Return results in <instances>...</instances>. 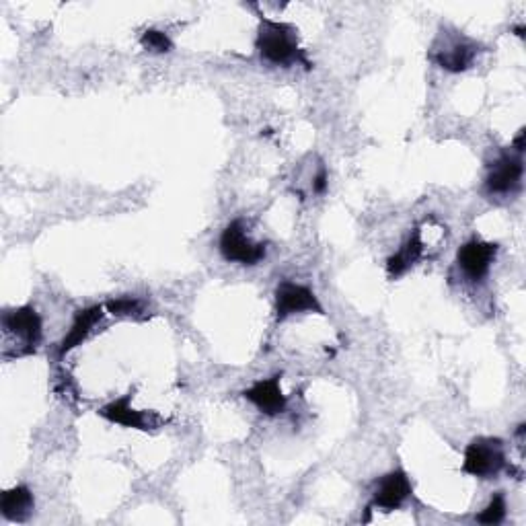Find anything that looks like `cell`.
<instances>
[{
    "mask_svg": "<svg viewBox=\"0 0 526 526\" xmlns=\"http://www.w3.org/2000/svg\"><path fill=\"white\" fill-rule=\"evenodd\" d=\"M300 313L325 315L317 294L309 286L296 284L292 280H282L276 286V319L284 321Z\"/></svg>",
    "mask_w": 526,
    "mask_h": 526,
    "instance_id": "cell-6",
    "label": "cell"
},
{
    "mask_svg": "<svg viewBox=\"0 0 526 526\" xmlns=\"http://www.w3.org/2000/svg\"><path fill=\"white\" fill-rule=\"evenodd\" d=\"M479 52V44L467 40L463 35H440L430 52V58L442 70L465 72L473 66Z\"/></svg>",
    "mask_w": 526,
    "mask_h": 526,
    "instance_id": "cell-5",
    "label": "cell"
},
{
    "mask_svg": "<svg viewBox=\"0 0 526 526\" xmlns=\"http://www.w3.org/2000/svg\"><path fill=\"white\" fill-rule=\"evenodd\" d=\"M99 416L111 424H118L122 428H134V430H157L165 424V420L153 411H140L132 407V393L111 401L99 409Z\"/></svg>",
    "mask_w": 526,
    "mask_h": 526,
    "instance_id": "cell-7",
    "label": "cell"
},
{
    "mask_svg": "<svg viewBox=\"0 0 526 526\" xmlns=\"http://www.w3.org/2000/svg\"><path fill=\"white\" fill-rule=\"evenodd\" d=\"M424 249H426V245L422 239V231L416 229L409 235V239L399 247V251L389 257V261H387L389 278H399L409 268L416 266V263L424 257Z\"/></svg>",
    "mask_w": 526,
    "mask_h": 526,
    "instance_id": "cell-13",
    "label": "cell"
},
{
    "mask_svg": "<svg viewBox=\"0 0 526 526\" xmlns=\"http://www.w3.org/2000/svg\"><path fill=\"white\" fill-rule=\"evenodd\" d=\"M103 307H89V309H83L79 311L77 315H74V321L68 329V333L64 335V340L60 342V348H58V356H66L68 352H72L74 348H79L87 337L91 335V331L101 323L103 319Z\"/></svg>",
    "mask_w": 526,
    "mask_h": 526,
    "instance_id": "cell-12",
    "label": "cell"
},
{
    "mask_svg": "<svg viewBox=\"0 0 526 526\" xmlns=\"http://www.w3.org/2000/svg\"><path fill=\"white\" fill-rule=\"evenodd\" d=\"M3 331L7 337H15L19 342L17 358H23L35 354L37 348H40L44 323L40 313H37L31 305H23L3 313Z\"/></svg>",
    "mask_w": 526,
    "mask_h": 526,
    "instance_id": "cell-2",
    "label": "cell"
},
{
    "mask_svg": "<svg viewBox=\"0 0 526 526\" xmlns=\"http://www.w3.org/2000/svg\"><path fill=\"white\" fill-rule=\"evenodd\" d=\"M506 467V446L500 438L481 436L465 448L463 471L477 479H492Z\"/></svg>",
    "mask_w": 526,
    "mask_h": 526,
    "instance_id": "cell-3",
    "label": "cell"
},
{
    "mask_svg": "<svg viewBox=\"0 0 526 526\" xmlns=\"http://www.w3.org/2000/svg\"><path fill=\"white\" fill-rule=\"evenodd\" d=\"M506 512H508V504H506V496L502 494V492H498L492 500H490V504H487L479 514H477V522L479 524H500V522H504V518H506Z\"/></svg>",
    "mask_w": 526,
    "mask_h": 526,
    "instance_id": "cell-15",
    "label": "cell"
},
{
    "mask_svg": "<svg viewBox=\"0 0 526 526\" xmlns=\"http://www.w3.org/2000/svg\"><path fill=\"white\" fill-rule=\"evenodd\" d=\"M218 249L227 261L239 263V266H257L266 257V245L255 243L247 231L243 220H233L227 229L222 231Z\"/></svg>",
    "mask_w": 526,
    "mask_h": 526,
    "instance_id": "cell-4",
    "label": "cell"
},
{
    "mask_svg": "<svg viewBox=\"0 0 526 526\" xmlns=\"http://www.w3.org/2000/svg\"><path fill=\"white\" fill-rule=\"evenodd\" d=\"M522 175H524L522 155L504 153L490 167V173L485 177V190L492 196L514 194L522 185Z\"/></svg>",
    "mask_w": 526,
    "mask_h": 526,
    "instance_id": "cell-8",
    "label": "cell"
},
{
    "mask_svg": "<svg viewBox=\"0 0 526 526\" xmlns=\"http://www.w3.org/2000/svg\"><path fill=\"white\" fill-rule=\"evenodd\" d=\"M243 399L253 403L261 413H266V416H280L288 405V399L280 387V377H270L253 383L249 389L243 391Z\"/></svg>",
    "mask_w": 526,
    "mask_h": 526,
    "instance_id": "cell-11",
    "label": "cell"
},
{
    "mask_svg": "<svg viewBox=\"0 0 526 526\" xmlns=\"http://www.w3.org/2000/svg\"><path fill=\"white\" fill-rule=\"evenodd\" d=\"M107 311L114 317L140 319L142 313H144V305H142V300H138V298L124 296V298H118V300H109Z\"/></svg>",
    "mask_w": 526,
    "mask_h": 526,
    "instance_id": "cell-16",
    "label": "cell"
},
{
    "mask_svg": "<svg viewBox=\"0 0 526 526\" xmlns=\"http://www.w3.org/2000/svg\"><path fill=\"white\" fill-rule=\"evenodd\" d=\"M255 48L263 60L274 64V66L288 68L292 64H305V68H309V70L313 66L305 58L303 50L298 48L296 29L290 23L261 19Z\"/></svg>",
    "mask_w": 526,
    "mask_h": 526,
    "instance_id": "cell-1",
    "label": "cell"
},
{
    "mask_svg": "<svg viewBox=\"0 0 526 526\" xmlns=\"http://www.w3.org/2000/svg\"><path fill=\"white\" fill-rule=\"evenodd\" d=\"M524 136H526V132H524V128L518 132V136L514 138V150H516V155H522L524 153Z\"/></svg>",
    "mask_w": 526,
    "mask_h": 526,
    "instance_id": "cell-19",
    "label": "cell"
},
{
    "mask_svg": "<svg viewBox=\"0 0 526 526\" xmlns=\"http://www.w3.org/2000/svg\"><path fill=\"white\" fill-rule=\"evenodd\" d=\"M496 255H498L496 243H485V241L473 239L459 249L457 263L471 282H481L487 274H490Z\"/></svg>",
    "mask_w": 526,
    "mask_h": 526,
    "instance_id": "cell-10",
    "label": "cell"
},
{
    "mask_svg": "<svg viewBox=\"0 0 526 526\" xmlns=\"http://www.w3.org/2000/svg\"><path fill=\"white\" fill-rule=\"evenodd\" d=\"M327 187H329V177H327V171L325 167L319 169V173L313 177V192L315 194H325L327 192Z\"/></svg>",
    "mask_w": 526,
    "mask_h": 526,
    "instance_id": "cell-18",
    "label": "cell"
},
{
    "mask_svg": "<svg viewBox=\"0 0 526 526\" xmlns=\"http://www.w3.org/2000/svg\"><path fill=\"white\" fill-rule=\"evenodd\" d=\"M140 44L144 50L153 54H167L173 50V42L169 40V35L159 29H146L140 37Z\"/></svg>",
    "mask_w": 526,
    "mask_h": 526,
    "instance_id": "cell-17",
    "label": "cell"
},
{
    "mask_svg": "<svg viewBox=\"0 0 526 526\" xmlns=\"http://www.w3.org/2000/svg\"><path fill=\"white\" fill-rule=\"evenodd\" d=\"M413 494V487L409 477L403 471H391L377 481V490L372 494V502L368 510L379 508L385 512L399 510Z\"/></svg>",
    "mask_w": 526,
    "mask_h": 526,
    "instance_id": "cell-9",
    "label": "cell"
},
{
    "mask_svg": "<svg viewBox=\"0 0 526 526\" xmlns=\"http://www.w3.org/2000/svg\"><path fill=\"white\" fill-rule=\"evenodd\" d=\"M0 510L3 516L11 522H27L35 510V498L27 485H15L3 494L0 500Z\"/></svg>",
    "mask_w": 526,
    "mask_h": 526,
    "instance_id": "cell-14",
    "label": "cell"
}]
</instances>
